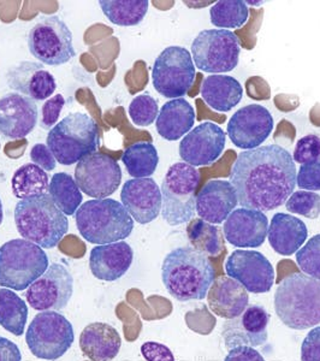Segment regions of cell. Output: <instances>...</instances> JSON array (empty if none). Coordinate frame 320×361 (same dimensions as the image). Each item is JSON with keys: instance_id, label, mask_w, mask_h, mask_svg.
Instances as JSON below:
<instances>
[{"instance_id": "obj_16", "label": "cell", "mask_w": 320, "mask_h": 361, "mask_svg": "<svg viewBox=\"0 0 320 361\" xmlns=\"http://www.w3.org/2000/svg\"><path fill=\"white\" fill-rule=\"evenodd\" d=\"M226 130L236 147L250 151L260 147L270 136L273 130V117L266 107L252 104L231 116Z\"/></svg>"}, {"instance_id": "obj_9", "label": "cell", "mask_w": 320, "mask_h": 361, "mask_svg": "<svg viewBox=\"0 0 320 361\" xmlns=\"http://www.w3.org/2000/svg\"><path fill=\"white\" fill-rule=\"evenodd\" d=\"M74 328L57 311H44L34 317L25 341L34 357L54 361L62 357L74 343Z\"/></svg>"}, {"instance_id": "obj_20", "label": "cell", "mask_w": 320, "mask_h": 361, "mask_svg": "<svg viewBox=\"0 0 320 361\" xmlns=\"http://www.w3.org/2000/svg\"><path fill=\"white\" fill-rule=\"evenodd\" d=\"M39 110L33 99L16 92L0 98V134L8 139H23L33 132Z\"/></svg>"}, {"instance_id": "obj_19", "label": "cell", "mask_w": 320, "mask_h": 361, "mask_svg": "<svg viewBox=\"0 0 320 361\" xmlns=\"http://www.w3.org/2000/svg\"><path fill=\"white\" fill-rule=\"evenodd\" d=\"M121 200L128 214L139 224L153 222L161 212V190L153 178H133L124 183Z\"/></svg>"}, {"instance_id": "obj_1", "label": "cell", "mask_w": 320, "mask_h": 361, "mask_svg": "<svg viewBox=\"0 0 320 361\" xmlns=\"http://www.w3.org/2000/svg\"><path fill=\"white\" fill-rule=\"evenodd\" d=\"M292 154L278 145L240 153L230 173L238 205L269 212L287 202L296 187Z\"/></svg>"}, {"instance_id": "obj_21", "label": "cell", "mask_w": 320, "mask_h": 361, "mask_svg": "<svg viewBox=\"0 0 320 361\" xmlns=\"http://www.w3.org/2000/svg\"><path fill=\"white\" fill-rule=\"evenodd\" d=\"M226 241L238 248L263 246L269 233V219L257 209H236L226 218L223 226Z\"/></svg>"}, {"instance_id": "obj_7", "label": "cell", "mask_w": 320, "mask_h": 361, "mask_svg": "<svg viewBox=\"0 0 320 361\" xmlns=\"http://www.w3.org/2000/svg\"><path fill=\"white\" fill-rule=\"evenodd\" d=\"M49 267L42 247L25 238H13L0 247V286L25 290Z\"/></svg>"}, {"instance_id": "obj_2", "label": "cell", "mask_w": 320, "mask_h": 361, "mask_svg": "<svg viewBox=\"0 0 320 361\" xmlns=\"http://www.w3.org/2000/svg\"><path fill=\"white\" fill-rule=\"evenodd\" d=\"M216 271L209 257L193 247H178L165 257L161 279L168 294L178 301L202 300L214 284Z\"/></svg>"}, {"instance_id": "obj_8", "label": "cell", "mask_w": 320, "mask_h": 361, "mask_svg": "<svg viewBox=\"0 0 320 361\" xmlns=\"http://www.w3.org/2000/svg\"><path fill=\"white\" fill-rule=\"evenodd\" d=\"M200 173L187 163H176L168 168L161 190V217L168 226H177L192 221L195 214Z\"/></svg>"}, {"instance_id": "obj_3", "label": "cell", "mask_w": 320, "mask_h": 361, "mask_svg": "<svg viewBox=\"0 0 320 361\" xmlns=\"http://www.w3.org/2000/svg\"><path fill=\"white\" fill-rule=\"evenodd\" d=\"M275 311L293 330L320 324V281L300 272L287 276L276 289Z\"/></svg>"}, {"instance_id": "obj_27", "label": "cell", "mask_w": 320, "mask_h": 361, "mask_svg": "<svg viewBox=\"0 0 320 361\" xmlns=\"http://www.w3.org/2000/svg\"><path fill=\"white\" fill-rule=\"evenodd\" d=\"M307 226L292 214H276L269 226V243L276 253L289 257L296 253L307 240Z\"/></svg>"}, {"instance_id": "obj_12", "label": "cell", "mask_w": 320, "mask_h": 361, "mask_svg": "<svg viewBox=\"0 0 320 361\" xmlns=\"http://www.w3.org/2000/svg\"><path fill=\"white\" fill-rule=\"evenodd\" d=\"M195 76L192 54L181 46L166 47L153 64V87L159 94L171 100L187 94Z\"/></svg>"}, {"instance_id": "obj_38", "label": "cell", "mask_w": 320, "mask_h": 361, "mask_svg": "<svg viewBox=\"0 0 320 361\" xmlns=\"http://www.w3.org/2000/svg\"><path fill=\"white\" fill-rule=\"evenodd\" d=\"M129 116L137 127H149L159 115L156 99L149 94L137 95L129 105Z\"/></svg>"}, {"instance_id": "obj_40", "label": "cell", "mask_w": 320, "mask_h": 361, "mask_svg": "<svg viewBox=\"0 0 320 361\" xmlns=\"http://www.w3.org/2000/svg\"><path fill=\"white\" fill-rule=\"evenodd\" d=\"M293 159L301 165L312 164L320 160V137L309 134L297 141Z\"/></svg>"}, {"instance_id": "obj_46", "label": "cell", "mask_w": 320, "mask_h": 361, "mask_svg": "<svg viewBox=\"0 0 320 361\" xmlns=\"http://www.w3.org/2000/svg\"><path fill=\"white\" fill-rule=\"evenodd\" d=\"M224 361H265L263 355L253 347L241 345L229 350Z\"/></svg>"}, {"instance_id": "obj_43", "label": "cell", "mask_w": 320, "mask_h": 361, "mask_svg": "<svg viewBox=\"0 0 320 361\" xmlns=\"http://www.w3.org/2000/svg\"><path fill=\"white\" fill-rule=\"evenodd\" d=\"M301 361H320V326L312 329L301 345Z\"/></svg>"}, {"instance_id": "obj_29", "label": "cell", "mask_w": 320, "mask_h": 361, "mask_svg": "<svg viewBox=\"0 0 320 361\" xmlns=\"http://www.w3.org/2000/svg\"><path fill=\"white\" fill-rule=\"evenodd\" d=\"M202 99L218 112H229L242 100L243 88L229 75H209L202 81Z\"/></svg>"}, {"instance_id": "obj_14", "label": "cell", "mask_w": 320, "mask_h": 361, "mask_svg": "<svg viewBox=\"0 0 320 361\" xmlns=\"http://www.w3.org/2000/svg\"><path fill=\"white\" fill-rule=\"evenodd\" d=\"M74 294V277L63 264H51L42 277L29 286L25 298L29 306L44 311H61Z\"/></svg>"}, {"instance_id": "obj_10", "label": "cell", "mask_w": 320, "mask_h": 361, "mask_svg": "<svg viewBox=\"0 0 320 361\" xmlns=\"http://www.w3.org/2000/svg\"><path fill=\"white\" fill-rule=\"evenodd\" d=\"M240 52L238 37L226 29L202 30L192 44L194 66L209 74L233 71L238 66Z\"/></svg>"}, {"instance_id": "obj_18", "label": "cell", "mask_w": 320, "mask_h": 361, "mask_svg": "<svg viewBox=\"0 0 320 361\" xmlns=\"http://www.w3.org/2000/svg\"><path fill=\"white\" fill-rule=\"evenodd\" d=\"M270 316L265 308L252 305L246 311L234 319H229L223 325L222 336L226 349L236 348L241 345L260 347L266 343Z\"/></svg>"}, {"instance_id": "obj_4", "label": "cell", "mask_w": 320, "mask_h": 361, "mask_svg": "<svg viewBox=\"0 0 320 361\" xmlns=\"http://www.w3.org/2000/svg\"><path fill=\"white\" fill-rule=\"evenodd\" d=\"M78 233L87 243L107 245L129 238L134 219L127 209L113 199H94L78 207L75 214Z\"/></svg>"}, {"instance_id": "obj_39", "label": "cell", "mask_w": 320, "mask_h": 361, "mask_svg": "<svg viewBox=\"0 0 320 361\" xmlns=\"http://www.w3.org/2000/svg\"><path fill=\"white\" fill-rule=\"evenodd\" d=\"M296 263L304 275L320 281V234L314 235L296 252Z\"/></svg>"}, {"instance_id": "obj_13", "label": "cell", "mask_w": 320, "mask_h": 361, "mask_svg": "<svg viewBox=\"0 0 320 361\" xmlns=\"http://www.w3.org/2000/svg\"><path fill=\"white\" fill-rule=\"evenodd\" d=\"M78 188L88 197L106 199L118 189L122 182V169L117 160L105 153H92L75 169Z\"/></svg>"}, {"instance_id": "obj_31", "label": "cell", "mask_w": 320, "mask_h": 361, "mask_svg": "<svg viewBox=\"0 0 320 361\" xmlns=\"http://www.w3.org/2000/svg\"><path fill=\"white\" fill-rule=\"evenodd\" d=\"M99 4L109 21L119 27L141 23L149 6L147 0H100Z\"/></svg>"}, {"instance_id": "obj_42", "label": "cell", "mask_w": 320, "mask_h": 361, "mask_svg": "<svg viewBox=\"0 0 320 361\" xmlns=\"http://www.w3.org/2000/svg\"><path fill=\"white\" fill-rule=\"evenodd\" d=\"M66 104V99L62 94H56L52 98L47 99V102L42 107V118L40 126L44 129H49L57 123L58 118L61 116L63 107Z\"/></svg>"}, {"instance_id": "obj_17", "label": "cell", "mask_w": 320, "mask_h": 361, "mask_svg": "<svg viewBox=\"0 0 320 361\" xmlns=\"http://www.w3.org/2000/svg\"><path fill=\"white\" fill-rule=\"evenodd\" d=\"M226 135L222 128L205 122L194 128L182 139L180 157L183 163L197 166H209L221 157L226 148Z\"/></svg>"}, {"instance_id": "obj_6", "label": "cell", "mask_w": 320, "mask_h": 361, "mask_svg": "<svg viewBox=\"0 0 320 361\" xmlns=\"http://www.w3.org/2000/svg\"><path fill=\"white\" fill-rule=\"evenodd\" d=\"M99 128L91 116L73 112L56 124L47 135V147L59 164L73 165L95 153Z\"/></svg>"}, {"instance_id": "obj_23", "label": "cell", "mask_w": 320, "mask_h": 361, "mask_svg": "<svg viewBox=\"0 0 320 361\" xmlns=\"http://www.w3.org/2000/svg\"><path fill=\"white\" fill-rule=\"evenodd\" d=\"M8 85L34 102L47 100L54 95L57 83L54 75L42 63L22 62L8 70Z\"/></svg>"}, {"instance_id": "obj_37", "label": "cell", "mask_w": 320, "mask_h": 361, "mask_svg": "<svg viewBox=\"0 0 320 361\" xmlns=\"http://www.w3.org/2000/svg\"><path fill=\"white\" fill-rule=\"evenodd\" d=\"M285 209L290 214L316 219L320 216V195L308 190H297L288 199Z\"/></svg>"}, {"instance_id": "obj_22", "label": "cell", "mask_w": 320, "mask_h": 361, "mask_svg": "<svg viewBox=\"0 0 320 361\" xmlns=\"http://www.w3.org/2000/svg\"><path fill=\"white\" fill-rule=\"evenodd\" d=\"M238 205V195L230 180H214L207 182L197 194L195 209L202 221L222 224Z\"/></svg>"}, {"instance_id": "obj_25", "label": "cell", "mask_w": 320, "mask_h": 361, "mask_svg": "<svg viewBox=\"0 0 320 361\" xmlns=\"http://www.w3.org/2000/svg\"><path fill=\"white\" fill-rule=\"evenodd\" d=\"M248 302L250 296L246 288L229 276L214 279L207 293L209 310L224 319H234L241 316L248 307Z\"/></svg>"}, {"instance_id": "obj_5", "label": "cell", "mask_w": 320, "mask_h": 361, "mask_svg": "<svg viewBox=\"0 0 320 361\" xmlns=\"http://www.w3.org/2000/svg\"><path fill=\"white\" fill-rule=\"evenodd\" d=\"M15 224L22 238L42 248H54L69 230V221L49 194L17 202Z\"/></svg>"}, {"instance_id": "obj_15", "label": "cell", "mask_w": 320, "mask_h": 361, "mask_svg": "<svg viewBox=\"0 0 320 361\" xmlns=\"http://www.w3.org/2000/svg\"><path fill=\"white\" fill-rule=\"evenodd\" d=\"M226 275L253 294L269 293L275 284V270L270 260L257 250H234L226 263Z\"/></svg>"}, {"instance_id": "obj_33", "label": "cell", "mask_w": 320, "mask_h": 361, "mask_svg": "<svg viewBox=\"0 0 320 361\" xmlns=\"http://www.w3.org/2000/svg\"><path fill=\"white\" fill-rule=\"evenodd\" d=\"M28 319V306L16 293L1 288L0 289V325L15 336L25 333Z\"/></svg>"}, {"instance_id": "obj_34", "label": "cell", "mask_w": 320, "mask_h": 361, "mask_svg": "<svg viewBox=\"0 0 320 361\" xmlns=\"http://www.w3.org/2000/svg\"><path fill=\"white\" fill-rule=\"evenodd\" d=\"M49 195L66 216L76 214L82 204V193L69 173H54L49 180Z\"/></svg>"}, {"instance_id": "obj_45", "label": "cell", "mask_w": 320, "mask_h": 361, "mask_svg": "<svg viewBox=\"0 0 320 361\" xmlns=\"http://www.w3.org/2000/svg\"><path fill=\"white\" fill-rule=\"evenodd\" d=\"M30 159L33 164L37 165L45 171H52L57 165V160L54 158V153L47 147V145H35L30 151Z\"/></svg>"}, {"instance_id": "obj_30", "label": "cell", "mask_w": 320, "mask_h": 361, "mask_svg": "<svg viewBox=\"0 0 320 361\" xmlns=\"http://www.w3.org/2000/svg\"><path fill=\"white\" fill-rule=\"evenodd\" d=\"M49 178L45 170L33 163L22 165L11 180L13 195L21 200L45 195L49 192Z\"/></svg>"}, {"instance_id": "obj_24", "label": "cell", "mask_w": 320, "mask_h": 361, "mask_svg": "<svg viewBox=\"0 0 320 361\" xmlns=\"http://www.w3.org/2000/svg\"><path fill=\"white\" fill-rule=\"evenodd\" d=\"M134 252L124 241L95 246L90 255V269L95 279L113 282L130 269Z\"/></svg>"}, {"instance_id": "obj_44", "label": "cell", "mask_w": 320, "mask_h": 361, "mask_svg": "<svg viewBox=\"0 0 320 361\" xmlns=\"http://www.w3.org/2000/svg\"><path fill=\"white\" fill-rule=\"evenodd\" d=\"M141 354L147 361H175L171 349L153 341L141 345Z\"/></svg>"}, {"instance_id": "obj_28", "label": "cell", "mask_w": 320, "mask_h": 361, "mask_svg": "<svg viewBox=\"0 0 320 361\" xmlns=\"http://www.w3.org/2000/svg\"><path fill=\"white\" fill-rule=\"evenodd\" d=\"M194 123V107L185 99H173L163 105L156 117V132L163 139L176 141L188 134Z\"/></svg>"}, {"instance_id": "obj_32", "label": "cell", "mask_w": 320, "mask_h": 361, "mask_svg": "<svg viewBox=\"0 0 320 361\" xmlns=\"http://www.w3.org/2000/svg\"><path fill=\"white\" fill-rule=\"evenodd\" d=\"M122 161L130 176L147 178L156 173L159 156L154 145L151 142H136L124 151Z\"/></svg>"}, {"instance_id": "obj_47", "label": "cell", "mask_w": 320, "mask_h": 361, "mask_svg": "<svg viewBox=\"0 0 320 361\" xmlns=\"http://www.w3.org/2000/svg\"><path fill=\"white\" fill-rule=\"evenodd\" d=\"M0 361H22L18 345L6 337L0 336Z\"/></svg>"}, {"instance_id": "obj_11", "label": "cell", "mask_w": 320, "mask_h": 361, "mask_svg": "<svg viewBox=\"0 0 320 361\" xmlns=\"http://www.w3.org/2000/svg\"><path fill=\"white\" fill-rule=\"evenodd\" d=\"M28 49L46 66H63L76 56L73 33L61 17H44L28 34Z\"/></svg>"}, {"instance_id": "obj_41", "label": "cell", "mask_w": 320, "mask_h": 361, "mask_svg": "<svg viewBox=\"0 0 320 361\" xmlns=\"http://www.w3.org/2000/svg\"><path fill=\"white\" fill-rule=\"evenodd\" d=\"M296 185L308 192L320 190V160L312 164L301 165L296 176Z\"/></svg>"}, {"instance_id": "obj_35", "label": "cell", "mask_w": 320, "mask_h": 361, "mask_svg": "<svg viewBox=\"0 0 320 361\" xmlns=\"http://www.w3.org/2000/svg\"><path fill=\"white\" fill-rule=\"evenodd\" d=\"M189 241L194 250L205 255H218L222 250V238L217 226H212L202 219H194L187 228Z\"/></svg>"}, {"instance_id": "obj_36", "label": "cell", "mask_w": 320, "mask_h": 361, "mask_svg": "<svg viewBox=\"0 0 320 361\" xmlns=\"http://www.w3.org/2000/svg\"><path fill=\"white\" fill-rule=\"evenodd\" d=\"M250 11L241 0H221L209 10L211 23L222 29L240 28L246 23Z\"/></svg>"}, {"instance_id": "obj_48", "label": "cell", "mask_w": 320, "mask_h": 361, "mask_svg": "<svg viewBox=\"0 0 320 361\" xmlns=\"http://www.w3.org/2000/svg\"><path fill=\"white\" fill-rule=\"evenodd\" d=\"M3 219H4V211H3V202H1V199H0V226L3 223Z\"/></svg>"}, {"instance_id": "obj_26", "label": "cell", "mask_w": 320, "mask_h": 361, "mask_svg": "<svg viewBox=\"0 0 320 361\" xmlns=\"http://www.w3.org/2000/svg\"><path fill=\"white\" fill-rule=\"evenodd\" d=\"M121 347L122 338L117 329L107 323H91L80 335V348L91 361L113 360Z\"/></svg>"}]
</instances>
